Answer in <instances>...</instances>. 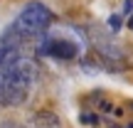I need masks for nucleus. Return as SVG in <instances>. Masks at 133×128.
I'll list each match as a JSON object with an SVG mask.
<instances>
[{"label": "nucleus", "mask_w": 133, "mask_h": 128, "mask_svg": "<svg viewBox=\"0 0 133 128\" xmlns=\"http://www.w3.org/2000/svg\"><path fill=\"white\" fill-rule=\"evenodd\" d=\"M133 12V0H126V15Z\"/></svg>", "instance_id": "nucleus-6"}, {"label": "nucleus", "mask_w": 133, "mask_h": 128, "mask_svg": "<svg viewBox=\"0 0 133 128\" xmlns=\"http://www.w3.org/2000/svg\"><path fill=\"white\" fill-rule=\"evenodd\" d=\"M30 126L32 128H62L59 118L52 113V111H37V113L30 118Z\"/></svg>", "instance_id": "nucleus-4"}, {"label": "nucleus", "mask_w": 133, "mask_h": 128, "mask_svg": "<svg viewBox=\"0 0 133 128\" xmlns=\"http://www.w3.org/2000/svg\"><path fill=\"white\" fill-rule=\"evenodd\" d=\"M128 27L133 30V12H131V17H128Z\"/></svg>", "instance_id": "nucleus-8"}, {"label": "nucleus", "mask_w": 133, "mask_h": 128, "mask_svg": "<svg viewBox=\"0 0 133 128\" xmlns=\"http://www.w3.org/2000/svg\"><path fill=\"white\" fill-rule=\"evenodd\" d=\"M52 22H54L52 10H49L47 5H42V3L35 0V3H27L22 8V12L17 15L12 30L22 39H27V37H39V35H44V30H47Z\"/></svg>", "instance_id": "nucleus-1"}, {"label": "nucleus", "mask_w": 133, "mask_h": 128, "mask_svg": "<svg viewBox=\"0 0 133 128\" xmlns=\"http://www.w3.org/2000/svg\"><path fill=\"white\" fill-rule=\"evenodd\" d=\"M3 128H20V126L15 123V121H5V123H3Z\"/></svg>", "instance_id": "nucleus-7"}, {"label": "nucleus", "mask_w": 133, "mask_h": 128, "mask_svg": "<svg viewBox=\"0 0 133 128\" xmlns=\"http://www.w3.org/2000/svg\"><path fill=\"white\" fill-rule=\"evenodd\" d=\"M37 49L42 54H49V57H57V59H74L79 54V44L66 37H44Z\"/></svg>", "instance_id": "nucleus-3"}, {"label": "nucleus", "mask_w": 133, "mask_h": 128, "mask_svg": "<svg viewBox=\"0 0 133 128\" xmlns=\"http://www.w3.org/2000/svg\"><path fill=\"white\" fill-rule=\"evenodd\" d=\"M30 86L32 84L25 76H20L15 69L3 66L0 69V106H20V104H25Z\"/></svg>", "instance_id": "nucleus-2"}, {"label": "nucleus", "mask_w": 133, "mask_h": 128, "mask_svg": "<svg viewBox=\"0 0 133 128\" xmlns=\"http://www.w3.org/2000/svg\"><path fill=\"white\" fill-rule=\"evenodd\" d=\"M121 25H123L121 15H111V17H109V27L114 30V32H118V30H121Z\"/></svg>", "instance_id": "nucleus-5"}]
</instances>
